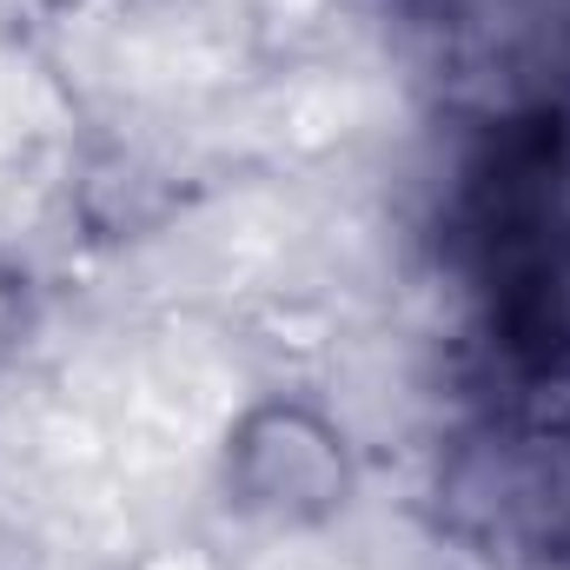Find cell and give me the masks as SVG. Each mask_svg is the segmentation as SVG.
Here are the masks:
<instances>
[{
    "label": "cell",
    "instance_id": "cell-1",
    "mask_svg": "<svg viewBox=\"0 0 570 570\" xmlns=\"http://www.w3.org/2000/svg\"><path fill=\"white\" fill-rule=\"evenodd\" d=\"M365 458L358 438L318 399L273 392L233 412L219 438V504L259 531L312 538L358 511Z\"/></svg>",
    "mask_w": 570,
    "mask_h": 570
}]
</instances>
